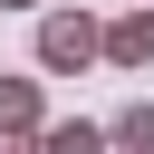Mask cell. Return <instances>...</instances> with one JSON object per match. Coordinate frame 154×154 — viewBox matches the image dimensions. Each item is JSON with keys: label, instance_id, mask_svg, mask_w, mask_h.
I'll return each instance as SVG.
<instances>
[{"label": "cell", "instance_id": "3957f363", "mask_svg": "<svg viewBox=\"0 0 154 154\" xmlns=\"http://www.w3.org/2000/svg\"><path fill=\"white\" fill-rule=\"evenodd\" d=\"M0 135H38V77H0Z\"/></svg>", "mask_w": 154, "mask_h": 154}, {"label": "cell", "instance_id": "8992f818", "mask_svg": "<svg viewBox=\"0 0 154 154\" xmlns=\"http://www.w3.org/2000/svg\"><path fill=\"white\" fill-rule=\"evenodd\" d=\"M0 10H29V0H0Z\"/></svg>", "mask_w": 154, "mask_h": 154}, {"label": "cell", "instance_id": "5b68a950", "mask_svg": "<svg viewBox=\"0 0 154 154\" xmlns=\"http://www.w3.org/2000/svg\"><path fill=\"white\" fill-rule=\"evenodd\" d=\"M106 135H116V144H125V154H154V106H125V116H116V125H106Z\"/></svg>", "mask_w": 154, "mask_h": 154}, {"label": "cell", "instance_id": "7a4b0ae2", "mask_svg": "<svg viewBox=\"0 0 154 154\" xmlns=\"http://www.w3.org/2000/svg\"><path fill=\"white\" fill-rule=\"evenodd\" d=\"M106 58H116V67H154V10H125V19L106 29Z\"/></svg>", "mask_w": 154, "mask_h": 154}, {"label": "cell", "instance_id": "6da1fadb", "mask_svg": "<svg viewBox=\"0 0 154 154\" xmlns=\"http://www.w3.org/2000/svg\"><path fill=\"white\" fill-rule=\"evenodd\" d=\"M96 48H106V29H96L87 10H48V19H38V67L67 77V67H87Z\"/></svg>", "mask_w": 154, "mask_h": 154}, {"label": "cell", "instance_id": "277c9868", "mask_svg": "<svg viewBox=\"0 0 154 154\" xmlns=\"http://www.w3.org/2000/svg\"><path fill=\"white\" fill-rule=\"evenodd\" d=\"M106 144H116V135L77 116V125H38V144H29V154H106Z\"/></svg>", "mask_w": 154, "mask_h": 154}]
</instances>
